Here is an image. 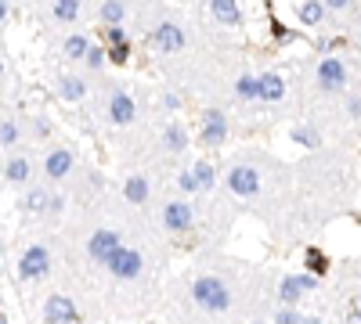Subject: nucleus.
Returning a JSON list of instances; mask_svg holds the SVG:
<instances>
[{
  "label": "nucleus",
  "instance_id": "1",
  "mask_svg": "<svg viewBox=\"0 0 361 324\" xmlns=\"http://www.w3.org/2000/svg\"><path fill=\"white\" fill-rule=\"evenodd\" d=\"M192 303L202 314H224L231 306V285L217 274H199L192 281Z\"/></svg>",
  "mask_w": 361,
  "mask_h": 324
},
{
  "label": "nucleus",
  "instance_id": "2",
  "mask_svg": "<svg viewBox=\"0 0 361 324\" xmlns=\"http://www.w3.org/2000/svg\"><path fill=\"white\" fill-rule=\"evenodd\" d=\"M148 43L159 54H177V51H184V47H188V29L177 19H159V26L148 32Z\"/></svg>",
  "mask_w": 361,
  "mask_h": 324
},
{
  "label": "nucleus",
  "instance_id": "3",
  "mask_svg": "<svg viewBox=\"0 0 361 324\" xmlns=\"http://www.w3.org/2000/svg\"><path fill=\"white\" fill-rule=\"evenodd\" d=\"M105 270L113 274L116 281H134V278H141V270H145V256H141L137 249H130V245H123V249H116L113 256H108Z\"/></svg>",
  "mask_w": 361,
  "mask_h": 324
},
{
  "label": "nucleus",
  "instance_id": "4",
  "mask_svg": "<svg viewBox=\"0 0 361 324\" xmlns=\"http://www.w3.org/2000/svg\"><path fill=\"white\" fill-rule=\"evenodd\" d=\"M318 288V278H311V274H286V278L278 281V306H286V310H296L300 299L307 292Z\"/></svg>",
  "mask_w": 361,
  "mask_h": 324
},
{
  "label": "nucleus",
  "instance_id": "5",
  "mask_svg": "<svg viewBox=\"0 0 361 324\" xmlns=\"http://www.w3.org/2000/svg\"><path fill=\"white\" fill-rule=\"evenodd\" d=\"M315 79H318V90L322 94H343V90H347V65H343L336 54H325L318 61Z\"/></svg>",
  "mask_w": 361,
  "mask_h": 324
},
{
  "label": "nucleus",
  "instance_id": "6",
  "mask_svg": "<svg viewBox=\"0 0 361 324\" xmlns=\"http://www.w3.org/2000/svg\"><path fill=\"white\" fill-rule=\"evenodd\" d=\"M228 191L239 194V199H253L260 191V170L249 166V162H235L228 170Z\"/></svg>",
  "mask_w": 361,
  "mask_h": 324
},
{
  "label": "nucleus",
  "instance_id": "7",
  "mask_svg": "<svg viewBox=\"0 0 361 324\" xmlns=\"http://www.w3.org/2000/svg\"><path fill=\"white\" fill-rule=\"evenodd\" d=\"M192 223H195V209L188 205L184 199L163 202V227L170 234H188V231H192Z\"/></svg>",
  "mask_w": 361,
  "mask_h": 324
},
{
  "label": "nucleus",
  "instance_id": "8",
  "mask_svg": "<svg viewBox=\"0 0 361 324\" xmlns=\"http://www.w3.org/2000/svg\"><path fill=\"white\" fill-rule=\"evenodd\" d=\"M202 148H221L228 141V116L221 108H206L202 112V130H199Z\"/></svg>",
  "mask_w": 361,
  "mask_h": 324
},
{
  "label": "nucleus",
  "instance_id": "9",
  "mask_svg": "<svg viewBox=\"0 0 361 324\" xmlns=\"http://www.w3.org/2000/svg\"><path fill=\"white\" fill-rule=\"evenodd\" d=\"M108 119L116 126H130L137 119V105L127 87H113V94H108Z\"/></svg>",
  "mask_w": 361,
  "mask_h": 324
},
{
  "label": "nucleus",
  "instance_id": "10",
  "mask_svg": "<svg viewBox=\"0 0 361 324\" xmlns=\"http://www.w3.org/2000/svg\"><path fill=\"white\" fill-rule=\"evenodd\" d=\"M47 270H51V252H47L43 245H29L22 252V259H19V278L37 281V278H43Z\"/></svg>",
  "mask_w": 361,
  "mask_h": 324
},
{
  "label": "nucleus",
  "instance_id": "11",
  "mask_svg": "<svg viewBox=\"0 0 361 324\" xmlns=\"http://www.w3.org/2000/svg\"><path fill=\"white\" fill-rule=\"evenodd\" d=\"M116 249H123V238L116 231H94L90 241H87V256L94 259V263H108V256H113Z\"/></svg>",
  "mask_w": 361,
  "mask_h": 324
},
{
  "label": "nucleus",
  "instance_id": "12",
  "mask_svg": "<svg viewBox=\"0 0 361 324\" xmlns=\"http://www.w3.org/2000/svg\"><path fill=\"white\" fill-rule=\"evenodd\" d=\"M76 317L80 314H76V303L69 296H58V292L47 296V303H43V321L47 324H72Z\"/></svg>",
  "mask_w": 361,
  "mask_h": 324
},
{
  "label": "nucleus",
  "instance_id": "13",
  "mask_svg": "<svg viewBox=\"0 0 361 324\" xmlns=\"http://www.w3.org/2000/svg\"><path fill=\"white\" fill-rule=\"evenodd\" d=\"M257 90H260L264 105H278L282 97H286V79L275 69H264V72H257Z\"/></svg>",
  "mask_w": 361,
  "mask_h": 324
},
{
  "label": "nucleus",
  "instance_id": "14",
  "mask_svg": "<svg viewBox=\"0 0 361 324\" xmlns=\"http://www.w3.org/2000/svg\"><path fill=\"white\" fill-rule=\"evenodd\" d=\"M69 173H72V152L69 148H55L43 159V176L47 181H66Z\"/></svg>",
  "mask_w": 361,
  "mask_h": 324
},
{
  "label": "nucleus",
  "instance_id": "15",
  "mask_svg": "<svg viewBox=\"0 0 361 324\" xmlns=\"http://www.w3.org/2000/svg\"><path fill=\"white\" fill-rule=\"evenodd\" d=\"M163 148L170 152V155H181V152H188V126L184 123H177V119H170L166 126H163Z\"/></svg>",
  "mask_w": 361,
  "mask_h": 324
},
{
  "label": "nucleus",
  "instance_id": "16",
  "mask_svg": "<svg viewBox=\"0 0 361 324\" xmlns=\"http://www.w3.org/2000/svg\"><path fill=\"white\" fill-rule=\"evenodd\" d=\"M293 14L300 26H322L329 19V8L325 0H304V4H293Z\"/></svg>",
  "mask_w": 361,
  "mask_h": 324
},
{
  "label": "nucleus",
  "instance_id": "17",
  "mask_svg": "<svg viewBox=\"0 0 361 324\" xmlns=\"http://www.w3.org/2000/svg\"><path fill=\"white\" fill-rule=\"evenodd\" d=\"M210 19L221 26H242V8L235 0H210Z\"/></svg>",
  "mask_w": 361,
  "mask_h": 324
},
{
  "label": "nucleus",
  "instance_id": "18",
  "mask_svg": "<svg viewBox=\"0 0 361 324\" xmlns=\"http://www.w3.org/2000/svg\"><path fill=\"white\" fill-rule=\"evenodd\" d=\"M123 194H127V202H130V205H145V202H148V176L130 173V176H127V184H123Z\"/></svg>",
  "mask_w": 361,
  "mask_h": 324
},
{
  "label": "nucleus",
  "instance_id": "19",
  "mask_svg": "<svg viewBox=\"0 0 361 324\" xmlns=\"http://www.w3.org/2000/svg\"><path fill=\"white\" fill-rule=\"evenodd\" d=\"M304 274H311V278H325V274H329V256L322 252V249H315V245H311V249H304Z\"/></svg>",
  "mask_w": 361,
  "mask_h": 324
},
{
  "label": "nucleus",
  "instance_id": "20",
  "mask_svg": "<svg viewBox=\"0 0 361 324\" xmlns=\"http://www.w3.org/2000/svg\"><path fill=\"white\" fill-rule=\"evenodd\" d=\"M4 176H8L11 184H26L29 176H33V166H29V159H26V155H14V159H8Z\"/></svg>",
  "mask_w": 361,
  "mask_h": 324
},
{
  "label": "nucleus",
  "instance_id": "21",
  "mask_svg": "<svg viewBox=\"0 0 361 324\" xmlns=\"http://www.w3.org/2000/svg\"><path fill=\"white\" fill-rule=\"evenodd\" d=\"M58 94H61V101H84L87 83H84L80 76H61L58 79Z\"/></svg>",
  "mask_w": 361,
  "mask_h": 324
},
{
  "label": "nucleus",
  "instance_id": "22",
  "mask_svg": "<svg viewBox=\"0 0 361 324\" xmlns=\"http://www.w3.org/2000/svg\"><path fill=\"white\" fill-rule=\"evenodd\" d=\"M235 97H239L242 105L260 101V90H257V76H253V72H242L239 79H235Z\"/></svg>",
  "mask_w": 361,
  "mask_h": 324
},
{
  "label": "nucleus",
  "instance_id": "23",
  "mask_svg": "<svg viewBox=\"0 0 361 324\" xmlns=\"http://www.w3.org/2000/svg\"><path fill=\"white\" fill-rule=\"evenodd\" d=\"M192 173H195L199 191H213V184H217V166H213L210 159H199L195 166H192Z\"/></svg>",
  "mask_w": 361,
  "mask_h": 324
},
{
  "label": "nucleus",
  "instance_id": "24",
  "mask_svg": "<svg viewBox=\"0 0 361 324\" xmlns=\"http://www.w3.org/2000/svg\"><path fill=\"white\" fill-rule=\"evenodd\" d=\"M127 14H130V8L119 4V0H113V4H101V8H98V19L105 22V29H108V26H119L123 19H127Z\"/></svg>",
  "mask_w": 361,
  "mask_h": 324
},
{
  "label": "nucleus",
  "instance_id": "25",
  "mask_svg": "<svg viewBox=\"0 0 361 324\" xmlns=\"http://www.w3.org/2000/svg\"><path fill=\"white\" fill-rule=\"evenodd\" d=\"M51 199H55V194H47L43 188H33V191H29L26 194V209H29V213H47V209H51Z\"/></svg>",
  "mask_w": 361,
  "mask_h": 324
},
{
  "label": "nucleus",
  "instance_id": "26",
  "mask_svg": "<svg viewBox=\"0 0 361 324\" xmlns=\"http://www.w3.org/2000/svg\"><path fill=\"white\" fill-rule=\"evenodd\" d=\"M296 144H304V148H322V134L315 126H293V134H289Z\"/></svg>",
  "mask_w": 361,
  "mask_h": 324
},
{
  "label": "nucleus",
  "instance_id": "27",
  "mask_svg": "<svg viewBox=\"0 0 361 324\" xmlns=\"http://www.w3.org/2000/svg\"><path fill=\"white\" fill-rule=\"evenodd\" d=\"M87 51H90V43H87V37H84V32H72V37L66 40V58H72V61H84V58H87Z\"/></svg>",
  "mask_w": 361,
  "mask_h": 324
},
{
  "label": "nucleus",
  "instance_id": "28",
  "mask_svg": "<svg viewBox=\"0 0 361 324\" xmlns=\"http://www.w3.org/2000/svg\"><path fill=\"white\" fill-rule=\"evenodd\" d=\"M51 14L58 22H76L80 19V4H76V0H58V4L51 8Z\"/></svg>",
  "mask_w": 361,
  "mask_h": 324
},
{
  "label": "nucleus",
  "instance_id": "29",
  "mask_svg": "<svg viewBox=\"0 0 361 324\" xmlns=\"http://www.w3.org/2000/svg\"><path fill=\"white\" fill-rule=\"evenodd\" d=\"M14 141H19V123H14V119H4V123H0V144H4V148H11Z\"/></svg>",
  "mask_w": 361,
  "mask_h": 324
},
{
  "label": "nucleus",
  "instance_id": "30",
  "mask_svg": "<svg viewBox=\"0 0 361 324\" xmlns=\"http://www.w3.org/2000/svg\"><path fill=\"white\" fill-rule=\"evenodd\" d=\"M105 61H108V51H105V47H90V51H87V58H84V65H87V69H101Z\"/></svg>",
  "mask_w": 361,
  "mask_h": 324
},
{
  "label": "nucleus",
  "instance_id": "31",
  "mask_svg": "<svg viewBox=\"0 0 361 324\" xmlns=\"http://www.w3.org/2000/svg\"><path fill=\"white\" fill-rule=\"evenodd\" d=\"M271 321H275V324H300V321H304V314H300V310H286V306H278Z\"/></svg>",
  "mask_w": 361,
  "mask_h": 324
},
{
  "label": "nucleus",
  "instance_id": "32",
  "mask_svg": "<svg viewBox=\"0 0 361 324\" xmlns=\"http://www.w3.org/2000/svg\"><path fill=\"white\" fill-rule=\"evenodd\" d=\"M177 188H181L184 194H195V191H199V184H195V173H192V170H181V173H177Z\"/></svg>",
  "mask_w": 361,
  "mask_h": 324
},
{
  "label": "nucleus",
  "instance_id": "33",
  "mask_svg": "<svg viewBox=\"0 0 361 324\" xmlns=\"http://www.w3.org/2000/svg\"><path fill=\"white\" fill-rule=\"evenodd\" d=\"M105 40L113 43V47H123V43H130V40H127V29H123V26H108V29H105Z\"/></svg>",
  "mask_w": 361,
  "mask_h": 324
},
{
  "label": "nucleus",
  "instance_id": "34",
  "mask_svg": "<svg viewBox=\"0 0 361 324\" xmlns=\"http://www.w3.org/2000/svg\"><path fill=\"white\" fill-rule=\"evenodd\" d=\"M127 58H130V43L113 47V51H108V61H116V65H127Z\"/></svg>",
  "mask_w": 361,
  "mask_h": 324
},
{
  "label": "nucleus",
  "instance_id": "35",
  "mask_svg": "<svg viewBox=\"0 0 361 324\" xmlns=\"http://www.w3.org/2000/svg\"><path fill=\"white\" fill-rule=\"evenodd\" d=\"M347 116L361 123V97H358V94H351V97H347Z\"/></svg>",
  "mask_w": 361,
  "mask_h": 324
},
{
  "label": "nucleus",
  "instance_id": "36",
  "mask_svg": "<svg viewBox=\"0 0 361 324\" xmlns=\"http://www.w3.org/2000/svg\"><path fill=\"white\" fill-rule=\"evenodd\" d=\"M163 108L174 112V108H177V97H174V94H163Z\"/></svg>",
  "mask_w": 361,
  "mask_h": 324
},
{
  "label": "nucleus",
  "instance_id": "37",
  "mask_svg": "<svg viewBox=\"0 0 361 324\" xmlns=\"http://www.w3.org/2000/svg\"><path fill=\"white\" fill-rule=\"evenodd\" d=\"M354 317H361V292L354 296Z\"/></svg>",
  "mask_w": 361,
  "mask_h": 324
},
{
  "label": "nucleus",
  "instance_id": "38",
  "mask_svg": "<svg viewBox=\"0 0 361 324\" xmlns=\"http://www.w3.org/2000/svg\"><path fill=\"white\" fill-rule=\"evenodd\" d=\"M300 324H325V321H322V317H304Z\"/></svg>",
  "mask_w": 361,
  "mask_h": 324
},
{
  "label": "nucleus",
  "instance_id": "39",
  "mask_svg": "<svg viewBox=\"0 0 361 324\" xmlns=\"http://www.w3.org/2000/svg\"><path fill=\"white\" fill-rule=\"evenodd\" d=\"M0 19H8V4H4V0H0Z\"/></svg>",
  "mask_w": 361,
  "mask_h": 324
},
{
  "label": "nucleus",
  "instance_id": "40",
  "mask_svg": "<svg viewBox=\"0 0 361 324\" xmlns=\"http://www.w3.org/2000/svg\"><path fill=\"white\" fill-rule=\"evenodd\" d=\"M0 76H4V61H0Z\"/></svg>",
  "mask_w": 361,
  "mask_h": 324
}]
</instances>
